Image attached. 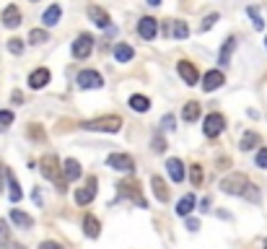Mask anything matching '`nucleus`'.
<instances>
[{
    "instance_id": "obj_39",
    "label": "nucleus",
    "mask_w": 267,
    "mask_h": 249,
    "mask_svg": "<svg viewBox=\"0 0 267 249\" xmlns=\"http://www.w3.org/2000/svg\"><path fill=\"white\" fill-rule=\"evenodd\" d=\"M0 242H8V226H5V221H0Z\"/></svg>"
},
{
    "instance_id": "obj_34",
    "label": "nucleus",
    "mask_w": 267,
    "mask_h": 249,
    "mask_svg": "<svg viewBox=\"0 0 267 249\" xmlns=\"http://www.w3.org/2000/svg\"><path fill=\"white\" fill-rule=\"evenodd\" d=\"M8 124H13V112L0 109V127H8Z\"/></svg>"
},
{
    "instance_id": "obj_33",
    "label": "nucleus",
    "mask_w": 267,
    "mask_h": 249,
    "mask_svg": "<svg viewBox=\"0 0 267 249\" xmlns=\"http://www.w3.org/2000/svg\"><path fill=\"white\" fill-rule=\"evenodd\" d=\"M215 21H218V13H210V16H205L200 21V31H207V29H213L215 26Z\"/></svg>"
},
{
    "instance_id": "obj_30",
    "label": "nucleus",
    "mask_w": 267,
    "mask_h": 249,
    "mask_svg": "<svg viewBox=\"0 0 267 249\" xmlns=\"http://www.w3.org/2000/svg\"><path fill=\"white\" fill-rule=\"evenodd\" d=\"M50 39V34L44 31V29H31V34H29V42L31 44H44Z\"/></svg>"
},
{
    "instance_id": "obj_26",
    "label": "nucleus",
    "mask_w": 267,
    "mask_h": 249,
    "mask_svg": "<svg viewBox=\"0 0 267 249\" xmlns=\"http://www.w3.org/2000/svg\"><path fill=\"white\" fill-rule=\"evenodd\" d=\"M234 50H236V39H234V37H228V39H226V44L220 47V62L228 65V62H231V55H234Z\"/></svg>"
},
{
    "instance_id": "obj_41",
    "label": "nucleus",
    "mask_w": 267,
    "mask_h": 249,
    "mask_svg": "<svg viewBox=\"0 0 267 249\" xmlns=\"http://www.w3.org/2000/svg\"><path fill=\"white\" fill-rule=\"evenodd\" d=\"M164 127H166V130H174V127H177V124H174V117H171V115H166V117H164Z\"/></svg>"
},
{
    "instance_id": "obj_18",
    "label": "nucleus",
    "mask_w": 267,
    "mask_h": 249,
    "mask_svg": "<svg viewBox=\"0 0 267 249\" xmlns=\"http://www.w3.org/2000/svg\"><path fill=\"white\" fill-rule=\"evenodd\" d=\"M60 18H63V8L60 5H50L47 10H44V16H42L44 26H57V24H60Z\"/></svg>"
},
{
    "instance_id": "obj_36",
    "label": "nucleus",
    "mask_w": 267,
    "mask_h": 249,
    "mask_svg": "<svg viewBox=\"0 0 267 249\" xmlns=\"http://www.w3.org/2000/svg\"><path fill=\"white\" fill-rule=\"evenodd\" d=\"M254 161H257V166H260V169H267V148H260V151H257V158H254Z\"/></svg>"
},
{
    "instance_id": "obj_10",
    "label": "nucleus",
    "mask_w": 267,
    "mask_h": 249,
    "mask_svg": "<svg viewBox=\"0 0 267 249\" xmlns=\"http://www.w3.org/2000/svg\"><path fill=\"white\" fill-rule=\"evenodd\" d=\"M177 70H179L182 81L187 83V86H197V81H200V73H197V67H195L190 60H182V62L177 65Z\"/></svg>"
},
{
    "instance_id": "obj_8",
    "label": "nucleus",
    "mask_w": 267,
    "mask_h": 249,
    "mask_svg": "<svg viewBox=\"0 0 267 249\" xmlns=\"http://www.w3.org/2000/svg\"><path fill=\"white\" fill-rule=\"evenodd\" d=\"M75 83L80 88H101L104 86V78L99 70H80L78 78H75Z\"/></svg>"
},
{
    "instance_id": "obj_9",
    "label": "nucleus",
    "mask_w": 267,
    "mask_h": 249,
    "mask_svg": "<svg viewBox=\"0 0 267 249\" xmlns=\"http://www.w3.org/2000/svg\"><path fill=\"white\" fill-rule=\"evenodd\" d=\"M137 34H140L145 42L156 39V34H158V21L150 18V16H143L140 21H137Z\"/></svg>"
},
{
    "instance_id": "obj_32",
    "label": "nucleus",
    "mask_w": 267,
    "mask_h": 249,
    "mask_svg": "<svg viewBox=\"0 0 267 249\" xmlns=\"http://www.w3.org/2000/svg\"><path fill=\"white\" fill-rule=\"evenodd\" d=\"M247 13H249V16H252V21H254V29L262 31V29H265V24H262V18H260V13H257V8L249 5V8H247Z\"/></svg>"
},
{
    "instance_id": "obj_7",
    "label": "nucleus",
    "mask_w": 267,
    "mask_h": 249,
    "mask_svg": "<svg viewBox=\"0 0 267 249\" xmlns=\"http://www.w3.org/2000/svg\"><path fill=\"white\" fill-rule=\"evenodd\" d=\"M91 50H94V37H91V34H80L73 42V58H78V60H86L91 55Z\"/></svg>"
},
{
    "instance_id": "obj_15",
    "label": "nucleus",
    "mask_w": 267,
    "mask_h": 249,
    "mask_svg": "<svg viewBox=\"0 0 267 249\" xmlns=\"http://www.w3.org/2000/svg\"><path fill=\"white\" fill-rule=\"evenodd\" d=\"M83 174V169H80V164L75 161V158H67L65 166H63V177H65V182H75V179Z\"/></svg>"
},
{
    "instance_id": "obj_37",
    "label": "nucleus",
    "mask_w": 267,
    "mask_h": 249,
    "mask_svg": "<svg viewBox=\"0 0 267 249\" xmlns=\"http://www.w3.org/2000/svg\"><path fill=\"white\" fill-rule=\"evenodd\" d=\"M153 151H156V153H164V151H166V140L158 138V135L153 138Z\"/></svg>"
},
{
    "instance_id": "obj_6",
    "label": "nucleus",
    "mask_w": 267,
    "mask_h": 249,
    "mask_svg": "<svg viewBox=\"0 0 267 249\" xmlns=\"http://www.w3.org/2000/svg\"><path fill=\"white\" fill-rule=\"evenodd\" d=\"M107 166L114 169V172H127V174H130L135 169V161H133V156H127V153H109Z\"/></svg>"
},
{
    "instance_id": "obj_11",
    "label": "nucleus",
    "mask_w": 267,
    "mask_h": 249,
    "mask_svg": "<svg viewBox=\"0 0 267 249\" xmlns=\"http://www.w3.org/2000/svg\"><path fill=\"white\" fill-rule=\"evenodd\" d=\"M96 197V179L91 177L88 179V185L86 187H80L78 192H75V205H88L91 200Z\"/></svg>"
},
{
    "instance_id": "obj_35",
    "label": "nucleus",
    "mask_w": 267,
    "mask_h": 249,
    "mask_svg": "<svg viewBox=\"0 0 267 249\" xmlns=\"http://www.w3.org/2000/svg\"><path fill=\"white\" fill-rule=\"evenodd\" d=\"M8 50L13 55H21V52H24V42H21V39H8Z\"/></svg>"
},
{
    "instance_id": "obj_40",
    "label": "nucleus",
    "mask_w": 267,
    "mask_h": 249,
    "mask_svg": "<svg viewBox=\"0 0 267 249\" xmlns=\"http://www.w3.org/2000/svg\"><path fill=\"white\" fill-rule=\"evenodd\" d=\"M39 249H63V247L57 244V242H42V244H39Z\"/></svg>"
},
{
    "instance_id": "obj_24",
    "label": "nucleus",
    "mask_w": 267,
    "mask_h": 249,
    "mask_svg": "<svg viewBox=\"0 0 267 249\" xmlns=\"http://www.w3.org/2000/svg\"><path fill=\"white\" fill-rule=\"evenodd\" d=\"M133 47H130V44H125V42H120L117 44V47H114V58H117L120 62H130L133 60Z\"/></svg>"
},
{
    "instance_id": "obj_13",
    "label": "nucleus",
    "mask_w": 267,
    "mask_h": 249,
    "mask_svg": "<svg viewBox=\"0 0 267 249\" xmlns=\"http://www.w3.org/2000/svg\"><path fill=\"white\" fill-rule=\"evenodd\" d=\"M50 70L47 67H37V70H34L31 75H29V88H34V91H37V88H44L50 83Z\"/></svg>"
},
{
    "instance_id": "obj_3",
    "label": "nucleus",
    "mask_w": 267,
    "mask_h": 249,
    "mask_svg": "<svg viewBox=\"0 0 267 249\" xmlns=\"http://www.w3.org/2000/svg\"><path fill=\"white\" fill-rule=\"evenodd\" d=\"M80 127H83V130H99V132H120L122 130V117H114V115L96 117V120L83 122Z\"/></svg>"
},
{
    "instance_id": "obj_44",
    "label": "nucleus",
    "mask_w": 267,
    "mask_h": 249,
    "mask_svg": "<svg viewBox=\"0 0 267 249\" xmlns=\"http://www.w3.org/2000/svg\"><path fill=\"white\" fill-rule=\"evenodd\" d=\"M13 101H16V104H21V101H24V96H21V91H13Z\"/></svg>"
},
{
    "instance_id": "obj_23",
    "label": "nucleus",
    "mask_w": 267,
    "mask_h": 249,
    "mask_svg": "<svg viewBox=\"0 0 267 249\" xmlns=\"http://www.w3.org/2000/svg\"><path fill=\"white\" fill-rule=\"evenodd\" d=\"M5 177H8V187H10V202H18L21 197H24V192H21V187H18V179L13 177L10 169H5Z\"/></svg>"
},
{
    "instance_id": "obj_21",
    "label": "nucleus",
    "mask_w": 267,
    "mask_h": 249,
    "mask_svg": "<svg viewBox=\"0 0 267 249\" xmlns=\"http://www.w3.org/2000/svg\"><path fill=\"white\" fill-rule=\"evenodd\" d=\"M260 143H262L260 135H257V132H252V130H247V132L241 135V145H239V148H241V151H252V148H257Z\"/></svg>"
},
{
    "instance_id": "obj_14",
    "label": "nucleus",
    "mask_w": 267,
    "mask_h": 249,
    "mask_svg": "<svg viewBox=\"0 0 267 249\" xmlns=\"http://www.w3.org/2000/svg\"><path fill=\"white\" fill-rule=\"evenodd\" d=\"M88 18L94 21L99 29H109V13L99 5H88Z\"/></svg>"
},
{
    "instance_id": "obj_38",
    "label": "nucleus",
    "mask_w": 267,
    "mask_h": 249,
    "mask_svg": "<svg viewBox=\"0 0 267 249\" xmlns=\"http://www.w3.org/2000/svg\"><path fill=\"white\" fill-rule=\"evenodd\" d=\"M29 138H44V132H42V127H39V124H31V127H29Z\"/></svg>"
},
{
    "instance_id": "obj_45",
    "label": "nucleus",
    "mask_w": 267,
    "mask_h": 249,
    "mask_svg": "<svg viewBox=\"0 0 267 249\" xmlns=\"http://www.w3.org/2000/svg\"><path fill=\"white\" fill-rule=\"evenodd\" d=\"M3 174H5V169L0 166V189H3Z\"/></svg>"
},
{
    "instance_id": "obj_2",
    "label": "nucleus",
    "mask_w": 267,
    "mask_h": 249,
    "mask_svg": "<svg viewBox=\"0 0 267 249\" xmlns=\"http://www.w3.org/2000/svg\"><path fill=\"white\" fill-rule=\"evenodd\" d=\"M39 172L44 174V179H50V182H55L57 185V189H60V192H65L67 187V182H65V177H63V166H60V158H57V156H44L42 158V161H39Z\"/></svg>"
},
{
    "instance_id": "obj_4",
    "label": "nucleus",
    "mask_w": 267,
    "mask_h": 249,
    "mask_svg": "<svg viewBox=\"0 0 267 249\" xmlns=\"http://www.w3.org/2000/svg\"><path fill=\"white\" fill-rule=\"evenodd\" d=\"M117 189H120V197H130L137 208H148V202H145L143 192H140V185H137L135 179H127V182H120V185H117Z\"/></svg>"
},
{
    "instance_id": "obj_43",
    "label": "nucleus",
    "mask_w": 267,
    "mask_h": 249,
    "mask_svg": "<svg viewBox=\"0 0 267 249\" xmlns=\"http://www.w3.org/2000/svg\"><path fill=\"white\" fill-rule=\"evenodd\" d=\"M187 229H190V231H197V229H200V223H197L195 218H190V221H187Z\"/></svg>"
},
{
    "instance_id": "obj_16",
    "label": "nucleus",
    "mask_w": 267,
    "mask_h": 249,
    "mask_svg": "<svg viewBox=\"0 0 267 249\" xmlns=\"http://www.w3.org/2000/svg\"><path fill=\"white\" fill-rule=\"evenodd\" d=\"M83 234L88 239H99V234H101V223H99L96 216H91V213L83 218Z\"/></svg>"
},
{
    "instance_id": "obj_17",
    "label": "nucleus",
    "mask_w": 267,
    "mask_h": 249,
    "mask_svg": "<svg viewBox=\"0 0 267 249\" xmlns=\"http://www.w3.org/2000/svg\"><path fill=\"white\" fill-rule=\"evenodd\" d=\"M3 24H5L8 29H16V26L21 24V10H18L16 5H8V8L3 10Z\"/></svg>"
},
{
    "instance_id": "obj_27",
    "label": "nucleus",
    "mask_w": 267,
    "mask_h": 249,
    "mask_svg": "<svg viewBox=\"0 0 267 249\" xmlns=\"http://www.w3.org/2000/svg\"><path fill=\"white\" fill-rule=\"evenodd\" d=\"M130 109H135V112H148V109H150L148 96H140V94L130 96Z\"/></svg>"
},
{
    "instance_id": "obj_12",
    "label": "nucleus",
    "mask_w": 267,
    "mask_h": 249,
    "mask_svg": "<svg viewBox=\"0 0 267 249\" xmlns=\"http://www.w3.org/2000/svg\"><path fill=\"white\" fill-rule=\"evenodd\" d=\"M223 83H226V78L220 70H207L202 75V91H215V88H220Z\"/></svg>"
},
{
    "instance_id": "obj_31",
    "label": "nucleus",
    "mask_w": 267,
    "mask_h": 249,
    "mask_svg": "<svg viewBox=\"0 0 267 249\" xmlns=\"http://www.w3.org/2000/svg\"><path fill=\"white\" fill-rule=\"evenodd\" d=\"M174 37H177V39H187L190 37V29H187L184 21H177V26H174Z\"/></svg>"
},
{
    "instance_id": "obj_25",
    "label": "nucleus",
    "mask_w": 267,
    "mask_h": 249,
    "mask_svg": "<svg viewBox=\"0 0 267 249\" xmlns=\"http://www.w3.org/2000/svg\"><path fill=\"white\" fill-rule=\"evenodd\" d=\"M192 208H195V195H184L177 202V216H190Z\"/></svg>"
},
{
    "instance_id": "obj_28",
    "label": "nucleus",
    "mask_w": 267,
    "mask_h": 249,
    "mask_svg": "<svg viewBox=\"0 0 267 249\" xmlns=\"http://www.w3.org/2000/svg\"><path fill=\"white\" fill-rule=\"evenodd\" d=\"M182 117L187 120V122H195L197 117H200V104H197V101H190V104L184 107V112H182Z\"/></svg>"
},
{
    "instance_id": "obj_48",
    "label": "nucleus",
    "mask_w": 267,
    "mask_h": 249,
    "mask_svg": "<svg viewBox=\"0 0 267 249\" xmlns=\"http://www.w3.org/2000/svg\"><path fill=\"white\" fill-rule=\"evenodd\" d=\"M265 44H267V39H265Z\"/></svg>"
},
{
    "instance_id": "obj_20",
    "label": "nucleus",
    "mask_w": 267,
    "mask_h": 249,
    "mask_svg": "<svg viewBox=\"0 0 267 249\" xmlns=\"http://www.w3.org/2000/svg\"><path fill=\"white\" fill-rule=\"evenodd\" d=\"M150 187H153V195H156L161 202L169 200V187H166V182H164L161 177H153V179H150Z\"/></svg>"
},
{
    "instance_id": "obj_5",
    "label": "nucleus",
    "mask_w": 267,
    "mask_h": 249,
    "mask_svg": "<svg viewBox=\"0 0 267 249\" xmlns=\"http://www.w3.org/2000/svg\"><path fill=\"white\" fill-rule=\"evenodd\" d=\"M223 127H226V117L220 115V112H210V115L202 120V132L207 138H218V135L223 132Z\"/></svg>"
},
{
    "instance_id": "obj_47",
    "label": "nucleus",
    "mask_w": 267,
    "mask_h": 249,
    "mask_svg": "<svg viewBox=\"0 0 267 249\" xmlns=\"http://www.w3.org/2000/svg\"><path fill=\"white\" fill-rule=\"evenodd\" d=\"M262 249H267V242H265V244H262Z\"/></svg>"
},
{
    "instance_id": "obj_42",
    "label": "nucleus",
    "mask_w": 267,
    "mask_h": 249,
    "mask_svg": "<svg viewBox=\"0 0 267 249\" xmlns=\"http://www.w3.org/2000/svg\"><path fill=\"white\" fill-rule=\"evenodd\" d=\"M0 249H24V247H21V244H10V242H3V244H0Z\"/></svg>"
},
{
    "instance_id": "obj_19",
    "label": "nucleus",
    "mask_w": 267,
    "mask_h": 249,
    "mask_svg": "<svg viewBox=\"0 0 267 249\" xmlns=\"http://www.w3.org/2000/svg\"><path fill=\"white\" fill-rule=\"evenodd\" d=\"M166 169H169V177L174 179V182H182L184 179V164L179 161V158H169Z\"/></svg>"
},
{
    "instance_id": "obj_29",
    "label": "nucleus",
    "mask_w": 267,
    "mask_h": 249,
    "mask_svg": "<svg viewBox=\"0 0 267 249\" xmlns=\"http://www.w3.org/2000/svg\"><path fill=\"white\" fill-rule=\"evenodd\" d=\"M190 179H192V187H202V182H205V172H202V166H200V164H192Z\"/></svg>"
},
{
    "instance_id": "obj_49",
    "label": "nucleus",
    "mask_w": 267,
    "mask_h": 249,
    "mask_svg": "<svg viewBox=\"0 0 267 249\" xmlns=\"http://www.w3.org/2000/svg\"><path fill=\"white\" fill-rule=\"evenodd\" d=\"M34 3H37V0H34Z\"/></svg>"
},
{
    "instance_id": "obj_22",
    "label": "nucleus",
    "mask_w": 267,
    "mask_h": 249,
    "mask_svg": "<svg viewBox=\"0 0 267 249\" xmlns=\"http://www.w3.org/2000/svg\"><path fill=\"white\" fill-rule=\"evenodd\" d=\"M10 221H13L16 226H18V229H31V226H34V218L31 216H26V213L24 210H10Z\"/></svg>"
},
{
    "instance_id": "obj_1",
    "label": "nucleus",
    "mask_w": 267,
    "mask_h": 249,
    "mask_svg": "<svg viewBox=\"0 0 267 249\" xmlns=\"http://www.w3.org/2000/svg\"><path fill=\"white\" fill-rule=\"evenodd\" d=\"M220 189L228 192V195H236V197H249L252 202L260 200V189L254 187L244 174H231L226 179H220Z\"/></svg>"
},
{
    "instance_id": "obj_46",
    "label": "nucleus",
    "mask_w": 267,
    "mask_h": 249,
    "mask_svg": "<svg viewBox=\"0 0 267 249\" xmlns=\"http://www.w3.org/2000/svg\"><path fill=\"white\" fill-rule=\"evenodd\" d=\"M148 3H150V5H161V0H148Z\"/></svg>"
}]
</instances>
